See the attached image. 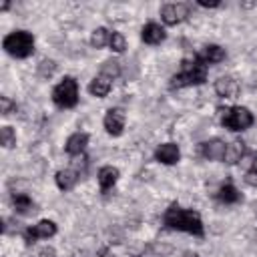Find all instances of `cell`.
Masks as SVG:
<instances>
[{
  "instance_id": "6da1fadb",
  "label": "cell",
  "mask_w": 257,
  "mask_h": 257,
  "mask_svg": "<svg viewBox=\"0 0 257 257\" xmlns=\"http://www.w3.org/2000/svg\"><path fill=\"white\" fill-rule=\"evenodd\" d=\"M165 225L173 231H183V233H189V235H197V237H203L205 233V227H203V219L197 211L193 209H183L181 205L173 203L167 211H165V217H163Z\"/></svg>"
},
{
  "instance_id": "7a4b0ae2",
  "label": "cell",
  "mask_w": 257,
  "mask_h": 257,
  "mask_svg": "<svg viewBox=\"0 0 257 257\" xmlns=\"http://www.w3.org/2000/svg\"><path fill=\"white\" fill-rule=\"evenodd\" d=\"M207 80V64L201 60V56H191L181 62V70L173 74L171 78V88H187V86H197Z\"/></svg>"
},
{
  "instance_id": "3957f363",
  "label": "cell",
  "mask_w": 257,
  "mask_h": 257,
  "mask_svg": "<svg viewBox=\"0 0 257 257\" xmlns=\"http://www.w3.org/2000/svg\"><path fill=\"white\" fill-rule=\"evenodd\" d=\"M2 46L14 58H28L34 52V36L28 30H14L4 36Z\"/></svg>"
},
{
  "instance_id": "277c9868",
  "label": "cell",
  "mask_w": 257,
  "mask_h": 257,
  "mask_svg": "<svg viewBox=\"0 0 257 257\" xmlns=\"http://www.w3.org/2000/svg\"><path fill=\"white\" fill-rule=\"evenodd\" d=\"M52 100L60 108H72L78 102V84L72 76H64L52 90Z\"/></svg>"
},
{
  "instance_id": "5b68a950",
  "label": "cell",
  "mask_w": 257,
  "mask_h": 257,
  "mask_svg": "<svg viewBox=\"0 0 257 257\" xmlns=\"http://www.w3.org/2000/svg\"><path fill=\"white\" fill-rule=\"evenodd\" d=\"M253 112L247 108V106H229L225 112H223V126L229 128V131H245L253 124Z\"/></svg>"
},
{
  "instance_id": "8992f818",
  "label": "cell",
  "mask_w": 257,
  "mask_h": 257,
  "mask_svg": "<svg viewBox=\"0 0 257 257\" xmlns=\"http://www.w3.org/2000/svg\"><path fill=\"white\" fill-rule=\"evenodd\" d=\"M52 235H56V223L50 221V219H42V221H38L36 225L28 227L24 231V241L26 243H34L36 239H48Z\"/></svg>"
},
{
  "instance_id": "52a82bcc",
  "label": "cell",
  "mask_w": 257,
  "mask_h": 257,
  "mask_svg": "<svg viewBox=\"0 0 257 257\" xmlns=\"http://www.w3.org/2000/svg\"><path fill=\"white\" fill-rule=\"evenodd\" d=\"M187 16H189V6L183 4V2H171V4H165L161 8V18L169 26H175V24L183 22Z\"/></svg>"
},
{
  "instance_id": "ba28073f",
  "label": "cell",
  "mask_w": 257,
  "mask_h": 257,
  "mask_svg": "<svg viewBox=\"0 0 257 257\" xmlns=\"http://www.w3.org/2000/svg\"><path fill=\"white\" fill-rule=\"evenodd\" d=\"M102 124H104V131L110 137L122 135V131H124V110L122 108H110V110H106Z\"/></svg>"
},
{
  "instance_id": "9c48e42d",
  "label": "cell",
  "mask_w": 257,
  "mask_h": 257,
  "mask_svg": "<svg viewBox=\"0 0 257 257\" xmlns=\"http://www.w3.org/2000/svg\"><path fill=\"white\" fill-rule=\"evenodd\" d=\"M215 92L221 98H237L241 92V86L233 76H219L215 80Z\"/></svg>"
},
{
  "instance_id": "30bf717a",
  "label": "cell",
  "mask_w": 257,
  "mask_h": 257,
  "mask_svg": "<svg viewBox=\"0 0 257 257\" xmlns=\"http://www.w3.org/2000/svg\"><path fill=\"white\" fill-rule=\"evenodd\" d=\"M225 153H227V145L221 139H211L201 145V155L209 161H225Z\"/></svg>"
},
{
  "instance_id": "8fae6325",
  "label": "cell",
  "mask_w": 257,
  "mask_h": 257,
  "mask_svg": "<svg viewBox=\"0 0 257 257\" xmlns=\"http://www.w3.org/2000/svg\"><path fill=\"white\" fill-rule=\"evenodd\" d=\"M155 159L159 163H163V165H175L181 159V151H179V147L175 143H163V145L157 147Z\"/></svg>"
},
{
  "instance_id": "7c38bea8",
  "label": "cell",
  "mask_w": 257,
  "mask_h": 257,
  "mask_svg": "<svg viewBox=\"0 0 257 257\" xmlns=\"http://www.w3.org/2000/svg\"><path fill=\"white\" fill-rule=\"evenodd\" d=\"M141 38H143V42H147V44H161V42L167 38V32H165V28H163L161 24H157V22H147V24L143 26V30H141Z\"/></svg>"
},
{
  "instance_id": "4fadbf2b",
  "label": "cell",
  "mask_w": 257,
  "mask_h": 257,
  "mask_svg": "<svg viewBox=\"0 0 257 257\" xmlns=\"http://www.w3.org/2000/svg\"><path fill=\"white\" fill-rule=\"evenodd\" d=\"M88 145V135L86 133H74L66 139L64 143V151L70 155V157H76V155H82L84 149Z\"/></svg>"
},
{
  "instance_id": "5bb4252c",
  "label": "cell",
  "mask_w": 257,
  "mask_h": 257,
  "mask_svg": "<svg viewBox=\"0 0 257 257\" xmlns=\"http://www.w3.org/2000/svg\"><path fill=\"white\" fill-rule=\"evenodd\" d=\"M110 88H112V78H108V76H104V74L94 76V78L90 80V84H88V92H90L92 96H98V98H104V96L110 92Z\"/></svg>"
},
{
  "instance_id": "9a60e30c",
  "label": "cell",
  "mask_w": 257,
  "mask_h": 257,
  "mask_svg": "<svg viewBox=\"0 0 257 257\" xmlns=\"http://www.w3.org/2000/svg\"><path fill=\"white\" fill-rule=\"evenodd\" d=\"M54 181H56V187H58L60 191H70V189L78 183V173H76L74 169H60V171L56 173Z\"/></svg>"
},
{
  "instance_id": "2e32d148",
  "label": "cell",
  "mask_w": 257,
  "mask_h": 257,
  "mask_svg": "<svg viewBox=\"0 0 257 257\" xmlns=\"http://www.w3.org/2000/svg\"><path fill=\"white\" fill-rule=\"evenodd\" d=\"M116 181H118V169H116V167L106 165V167H102V169L98 171V185H100V191L112 189Z\"/></svg>"
},
{
  "instance_id": "e0dca14e",
  "label": "cell",
  "mask_w": 257,
  "mask_h": 257,
  "mask_svg": "<svg viewBox=\"0 0 257 257\" xmlns=\"http://www.w3.org/2000/svg\"><path fill=\"white\" fill-rule=\"evenodd\" d=\"M199 56L205 64H217V62L225 60V48H221L219 44H207Z\"/></svg>"
},
{
  "instance_id": "ac0fdd59",
  "label": "cell",
  "mask_w": 257,
  "mask_h": 257,
  "mask_svg": "<svg viewBox=\"0 0 257 257\" xmlns=\"http://www.w3.org/2000/svg\"><path fill=\"white\" fill-rule=\"evenodd\" d=\"M217 199H219L221 203H225V205H233V203H239V201H241V193L237 191L235 185L225 183V185H221V189H219V193H217Z\"/></svg>"
},
{
  "instance_id": "d6986e66",
  "label": "cell",
  "mask_w": 257,
  "mask_h": 257,
  "mask_svg": "<svg viewBox=\"0 0 257 257\" xmlns=\"http://www.w3.org/2000/svg\"><path fill=\"white\" fill-rule=\"evenodd\" d=\"M12 205H14L16 213H20V215H28V213L34 211V201H32L26 193H18V195H14V197H12Z\"/></svg>"
},
{
  "instance_id": "ffe728a7",
  "label": "cell",
  "mask_w": 257,
  "mask_h": 257,
  "mask_svg": "<svg viewBox=\"0 0 257 257\" xmlns=\"http://www.w3.org/2000/svg\"><path fill=\"white\" fill-rule=\"evenodd\" d=\"M243 155H245V145H243L241 141H233L231 145H227L225 161L231 163V165H235V163H239V161L243 159Z\"/></svg>"
},
{
  "instance_id": "44dd1931",
  "label": "cell",
  "mask_w": 257,
  "mask_h": 257,
  "mask_svg": "<svg viewBox=\"0 0 257 257\" xmlns=\"http://www.w3.org/2000/svg\"><path fill=\"white\" fill-rule=\"evenodd\" d=\"M108 40H110V32H108L104 26L94 28L92 34H90V46H92V48H102V46L108 44Z\"/></svg>"
},
{
  "instance_id": "7402d4cb",
  "label": "cell",
  "mask_w": 257,
  "mask_h": 257,
  "mask_svg": "<svg viewBox=\"0 0 257 257\" xmlns=\"http://www.w3.org/2000/svg\"><path fill=\"white\" fill-rule=\"evenodd\" d=\"M108 46H110V50H114V52H124V48H126V40H124V36H122L120 32L112 30V32H110Z\"/></svg>"
},
{
  "instance_id": "603a6c76",
  "label": "cell",
  "mask_w": 257,
  "mask_h": 257,
  "mask_svg": "<svg viewBox=\"0 0 257 257\" xmlns=\"http://www.w3.org/2000/svg\"><path fill=\"white\" fill-rule=\"evenodd\" d=\"M0 143L6 149H10L12 145H16V133L12 131V126H2L0 128Z\"/></svg>"
},
{
  "instance_id": "cb8c5ba5",
  "label": "cell",
  "mask_w": 257,
  "mask_h": 257,
  "mask_svg": "<svg viewBox=\"0 0 257 257\" xmlns=\"http://www.w3.org/2000/svg\"><path fill=\"white\" fill-rule=\"evenodd\" d=\"M118 72H120V68H118V62H116V60H106V62L102 64V68H100V74H104V76H108V78L118 76Z\"/></svg>"
},
{
  "instance_id": "d4e9b609",
  "label": "cell",
  "mask_w": 257,
  "mask_h": 257,
  "mask_svg": "<svg viewBox=\"0 0 257 257\" xmlns=\"http://www.w3.org/2000/svg\"><path fill=\"white\" fill-rule=\"evenodd\" d=\"M245 183L249 185V187H255L257 189V159H255V163L245 171Z\"/></svg>"
},
{
  "instance_id": "484cf974",
  "label": "cell",
  "mask_w": 257,
  "mask_h": 257,
  "mask_svg": "<svg viewBox=\"0 0 257 257\" xmlns=\"http://www.w3.org/2000/svg\"><path fill=\"white\" fill-rule=\"evenodd\" d=\"M12 110H16V102H12L8 96H2L0 98V112L2 114H10Z\"/></svg>"
},
{
  "instance_id": "4316f807",
  "label": "cell",
  "mask_w": 257,
  "mask_h": 257,
  "mask_svg": "<svg viewBox=\"0 0 257 257\" xmlns=\"http://www.w3.org/2000/svg\"><path fill=\"white\" fill-rule=\"evenodd\" d=\"M199 6H203V8H217V6H221V2H219V0H213V2L199 0Z\"/></svg>"
},
{
  "instance_id": "83f0119b",
  "label": "cell",
  "mask_w": 257,
  "mask_h": 257,
  "mask_svg": "<svg viewBox=\"0 0 257 257\" xmlns=\"http://www.w3.org/2000/svg\"><path fill=\"white\" fill-rule=\"evenodd\" d=\"M181 257H199V253H195V251H185Z\"/></svg>"
},
{
  "instance_id": "f1b7e54d",
  "label": "cell",
  "mask_w": 257,
  "mask_h": 257,
  "mask_svg": "<svg viewBox=\"0 0 257 257\" xmlns=\"http://www.w3.org/2000/svg\"><path fill=\"white\" fill-rule=\"evenodd\" d=\"M10 8V2H2V6H0V10L4 12V10H8Z\"/></svg>"
}]
</instances>
